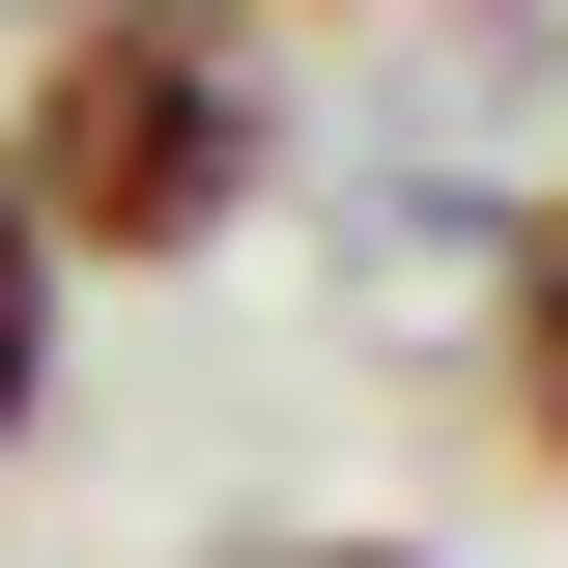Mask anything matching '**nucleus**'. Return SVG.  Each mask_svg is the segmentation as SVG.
Instances as JSON below:
<instances>
[{
	"instance_id": "nucleus-1",
	"label": "nucleus",
	"mask_w": 568,
	"mask_h": 568,
	"mask_svg": "<svg viewBox=\"0 0 568 568\" xmlns=\"http://www.w3.org/2000/svg\"><path fill=\"white\" fill-rule=\"evenodd\" d=\"M284 29L256 0H29V58H0V200L58 284H200L284 227Z\"/></svg>"
},
{
	"instance_id": "nucleus-2",
	"label": "nucleus",
	"mask_w": 568,
	"mask_h": 568,
	"mask_svg": "<svg viewBox=\"0 0 568 568\" xmlns=\"http://www.w3.org/2000/svg\"><path fill=\"white\" fill-rule=\"evenodd\" d=\"M484 426H511V484H568V171L484 227Z\"/></svg>"
},
{
	"instance_id": "nucleus-3",
	"label": "nucleus",
	"mask_w": 568,
	"mask_h": 568,
	"mask_svg": "<svg viewBox=\"0 0 568 568\" xmlns=\"http://www.w3.org/2000/svg\"><path fill=\"white\" fill-rule=\"evenodd\" d=\"M58 313H85V284L29 256V200H0V455H29V426H58Z\"/></svg>"
},
{
	"instance_id": "nucleus-4",
	"label": "nucleus",
	"mask_w": 568,
	"mask_h": 568,
	"mask_svg": "<svg viewBox=\"0 0 568 568\" xmlns=\"http://www.w3.org/2000/svg\"><path fill=\"white\" fill-rule=\"evenodd\" d=\"M200 568H455V540H398V511H313V540H200Z\"/></svg>"
},
{
	"instance_id": "nucleus-5",
	"label": "nucleus",
	"mask_w": 568,
	"mask_h": 568,
	"mask_svg": "<svg viewBox=\"0 0 568 568\" xmlns=\"http://www.w3.org/2000/svg\"><path fill=\"white\" fill-rule=\"evenodd\" d=\"M256 29H426V0H256Z\"/></svg>"
}]
</instances>
